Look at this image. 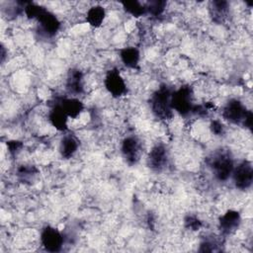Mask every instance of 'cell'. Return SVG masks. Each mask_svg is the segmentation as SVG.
Wrapping results in <instances>:
<instances>
[{
  "label": "cell",
  "instance_id": "obj_1",
  "mask_svg": "<svg viewBox=\"0 0 253 253\" xmlns=\"http://www.w3.org/2000/svg\"><path fill=\"white\" fill-rule=\"evenodd\" d=\"M173 91L167 85H161L150 98V108L155 117L160 120H170L173 117L171 97Z\"/></svg>",
  "mask_w": 253,
  "mask_h": 253
},
{
  "label": "cell",
  "instance_id": "obj_2",
  "mask_svg": "<svg viewBox=\"0 0 253 253\" xmlns=\"http://www.w3.org/2000/svg\"><path fill=\"white\" fill-rule=\"evenodd\" d=\"M210 167L218 181H226L232 175L234 163L227 152L221 151L213 154L210 159Z\"/></svg>",
  "mask_w": 253,
  "mask_h": 253
},
{
  "label": "cell",
  "instance_id": "obj_3",
  "mask_svg": "<svg viewBox=\"0 0 253 253\" xmlns=\"http://www.w3.org/2000/svg\"><path fill=\"white\" fill-rule=\"evenodd\" d=\"M171 106L173 111L175 110L182 116H186L192 113L194 108L193 104V90L190 86L185 85L178 90L173 91L171 97Z\"/></svg>",
  "mask_w": 253,
  "mask_h": 253
},
{
  "label": "cell",
  "instance_id": "obj_4",
  "mask_svg": "<svg viewBox=\"0 0 253 253\" xmlns=\"http://www.w3.org/2000/svg\"><path fill=\"white\" fill-rule=\"evenodd\" d=\"M231 176L233 179V183L237 189H249L253 181V168L251 162L248 160H244L240 162L237 166H234Z\"/></svg>",
  "mask_w": 253,
  "mask_h": 253
},
{
  "label": "cell",
  "instance_id": "obj_5",
  "mask_svg": "<svg viewBox=\"0 0 253 253\" xmlns=\"http://www.w3.org/2000/svg\"><path fill=\"white\" fill-rule=\"evenodd\" d=\"M248 111L249 110H247L246 107L239 100L231 99L223 107L222 117L225 121L231 124L239 125L243 124Z\"/></svg>",
  "mask_w": 253,
  "mask_h": 253
},
{
  "label": "cell",
  "instance_id": "obj_6",
  "mask_svg": "<svg viewBox=\"0 0 253 253\" xmlns=\"http://www.w3.org/2000/svg\"><path fill=\"white\" fill-rule=\"evenodd\" d=\"M42 246L48 252H58L63 245V236L59 230L51 226H45L41 233Z\"/></svg>",
  "mask_w": 253,
  "mask_h": 253
},
{
  "label": "cell",
  "instance_id": "obj_7",
  "mask_svg": "<svg viewBox=\"0 0 253 253\" xmlns=\"http://www.w3.org/2000/svg\"><path fill=\"white\" fill-rule=\"evenodd\" d=\"M122 154L128 165L138 162L141 155V144L137 137L127 136L122 142Z\"/></svg>",
  "mask_w": 253,
  "mask_h": 253
},
{
  "label": "cell",
  "instance_id": "obj_8",
  "mask_svg": "<svg viewBox=\"0 0 253 253\" xmlns=\"http://www.w3.org/2000/svg\"><path fill=\"white\" fill-rule=\"evenodd\" d=\"M36 20L39 22L41 34L45 37H53L59 30L60 23L58 19L43 7Z\"/></svg>",
  "mask_w": 253,
  "mask_h": 253
},
{
  "label": "cell",
  "instance_id": "obj_9",
  "mask_svg": "<svg viewBox=\"0 0 253 253\" xmlns=\"http://www.w3.org/2000/svg\"><path fill=\"white\" fill-rule=\"evenodd\" d=\"M104 83L108 92L115 98H119L126 92V82L116 68L107 72Z\"/></svg>",
  "mask_w": 253,
  "mask_h": 253
},
{
  "label": "cell",
  "instance_id": "obj_10",
  "mask_svg": "<svg viewBox=\"0 0 253 253\" xmlns=\"http://www.w3.org/2000/svg\"><path fill=\"white\" fill-rule=\"evenodd\" d=\"M168 154L167 149L163 144L154 145L148 153L147 156V165L148 167L155 172L162 171L167 165Z\"/></svg>",
  "mask_w": 253,
  "mask_h": 253
},
{
  "label": "cell",
  "instance_id": "obj_11",
  "mask_svg": "<svg viewBox=\"0 0 253 253\" xmlns=\"http://www.w3.org/2000/svg\"><path fill=\"white\" fill-rule=\"evenodd\" d=\"M241 218L238 211L229 210L225 213H223L218 220V227L222 234L228 235L233 233L240 224Z\"/></svg>",
  "mask_w": 253,
  "mask_h": 253
},
{
  "label": "cell",
  "instance_id": "obj_12",
  "mask_svg": "<svg viewBox=\"0 0 253 253\" xmlns=\"http://www.w3.org/2000/svg\"><path fill=\"white\" fill-rule=\"evenodd\" d=\"M65 87L67 92L73 96L82 94L84 92V76L82 71L77 68L70 69L67 74Z\"/></svg>",
  "mask_w": 253,
  "mask_h": 253
},
{
  "label": "cell",
  "instance_id": "obj_13",
  "mask_svg": "<svg viewBox=\"0 0 253 253\" xmlns=\"http://www.w3.org/2000/svg\"><path fill=\"white\" fill-rule=\"evenodd\" d=\"M67 120L68 116L65 114L61 106L58 103H55L48 113V121L51 126L57 130L64 131L67 129Z\"/></svg>",
  "mask_w": 253,
  "mask_h": 253
},
{
  "label": "cell",
  "instance_id": "obj_14",
  "mask_svg": "<svg viewBox=\"0 0 253 253\" xmlns=\"http://www.w3.org/2000/svg\"><path fill=\"white\" fill-rule=\"evenodd\" d=\"M57 103L61 106V108L63 109L65 114L68 116V118H71V119L78 118L84 109L83 103L75 97L62 98Z\"/></svg>",
  "mask_w": 253,
  "mask_h": 253
},
{
  "label": "cell",
  "instance_id": "obj_15",
  "mask_svg": "<svg viewBox=\"0 0 253 253\" xmlns=\"http://www.w3.org/2000/svg\"><path fill=\"white\" fill-rule=\"evenodd\" d=\"M210 14L216 23H222L228 14V3L223 0H215L211 2Z\"/></svg>",
  "mask_w": 253,
  "mask_h": 253
},
{
  "label": "cell",
  "instance_id": "obj_16",
  "mask_svg": "<svg viewBox=\"0 0 253 253\" xmlns=\"http://www.w3.org/2000/svg\"><path fill=\"white\" fill-rule=\"evenodd\" d=\"M77 148L78 141L73 135H65L62 137L59 145V152L63 158H71L76 153Z\"/></svg>",
  "mask_w": 253,
  "mask_h": 253
},
{
  "label": "cell",
  "instance_id": "obj_17",
  "mask_svg": "<svg viewBox=\"0 0 253 253\" xmlns=\"http://www.w3.org/2000/svg\"><path fill=\"white\" fill-rule=\"evenodd\" d=\"M121 59L123 63L128 68H135L139 62V51L132 46L125 47L120 52Z\"/></svg>",
  "mask_w": 253,
  "mask_h": 253
},
{
  "label": "cell",
  "instance_id": "obj_18",
  "mask_svg": "<svg viewBox=\"0 0 253 253\" xmlns=\"http://www.w3.org/2000/svg\"><path fill=\"white\" fill-rule=\"evenodd\" d=\"M106 16V12L105 9L102 6H93L91 7L88 11H87V15H86V20L87 22L95 28H98L101 26V24L103 23L104 19Z\"/></svg>",
  "mask_w": 253,
  "mask_h": 253
},
{
  "label": "cell",
  "instance_id": "obj_19",
  "mask_svg": "<svg viewBox=\"0 0 253 253\" xmlns=\"http://www.w3.org/2000/svg\"><path fill=\"white\" fill-rule=\"evenodd\" d=\"M125 11L133 17H140L147 13L146 6L140 4L138 1H126L123 3Z\"/></svg>",
  "mask_w": 253,
  "mask_h": 253
},
{
  "label": "cell",
  "instance_id": "obj_20",
  "mask_svg": "<svg viewBox=\"0 0 253 253\" xmlns=\"http://www.w3.org/2000/svg\"><path fill=\"white\" fill-rule=\"evenodd\" d=\"M166 2L164 1H151L146 6V10L153 16H159L164 11Z\"/></svg>",
  "mask_w": 253,
  "mask_h": 253
},
{
  "label": "cell",
  "instance_id": "obj_21",
  "mask_svg": "<svg viewBox=\"0 0 253 253\" xmlns=\"http://www.w3.org/2000/svg\"><path fill=\"white\" fill-rule=\"evenodd\" d=\"M184 223H185L186 228L193 230V231L199 230L202 226V221L194 215H187L184 219Z\"/></svg>",
  "mask_w": 253,
  "mask_h": 253
},
{
  "label": "cell",
  "instance_id": "obj_22",
  "mask_svg": "<svg viewBox=\"0 0 253 253\" xmlns=\"http://www.w3.org/2000/svg\"><path fill=\"white\" fill-rule=\"evenodd\" d=\"M37 173V170L35 167H29V166H21L18 169V176L21 177L23 180H27L28 178H32Z\"/></svg>",
  "mask_w": 253,
  "mask_h": 253
},
{
  "label": "cell",
  "instance_id": "obj_23",
  "mask_svg": "<svg viewBox=\"0 0 253 253\" xmlns=\"http://www.w3.org/2000/svg\"><path fill=\"white\" fill-rule=\"evenodd\" d=\"M210 128H211V131L214 135H221L224 132L223 125L219 121H216V120L211 121V123L210 125Z\"/></svg>",
  "mask_w": 253,
  "mask_h": 253
},
{
  "label": "cell",
  "instance_id": "obj_24",
  "mask_svg": "<svg viewBox=\"0 0 253 253\" xmlns=\"http://www.w3.org/2000/svg\"><path fill=\"white\" fill-rule=\"evenodd\" d=\"M7 147H8V150L11 154L15 155L17 154L23 147V143L19 140H11V141H8L7 142Z\"/></svg>",
  "mask_w": 253,
  "mask_h": 253
},
{
  "label": "cell",
  "instance_id": "obj_25",
  "mask_svg": "<svg viewBox=\"0 0 253 253\" xmlns=\"http://www.w3.org/2000/svg\"><path fill=\"white\" fill-rule=\"evenodd\" d=\"M252 118H253L252 112H251V111H248L247 114H246V116H245V119H244V122H243L242 125H243L245 127L251 129V126H252Z\"/></svg>",
  "mask_w": 253,
  "mask_h": 253
}]
</instances>
